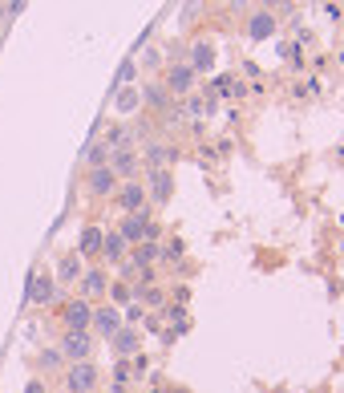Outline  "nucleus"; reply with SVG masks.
<instances>
[{"instance_id": "f8f14e48", "label": "nucleus", "mask_w": 344, "mask_h": 393, "mask_svg": "<svg viewBox=\"0 0 344 393\" xmlns=\"http://www.w3.org/2000/svg\"><path fill=\"white\" fill-rule=\"evenodd\" d=\"M89 317H93V305L81 300V296H74V300H65V305H61L65 329H89Z\"/></svg>"}, {"instance_id": "39448f33", "label": "nucleus", "mask_w": 344, "mask_h": 393, "mask_svg": "<svg viewBox=\"0 0 344 393\" xmlns=\"http://www.w3.org/2000/svg\"><path fill=\"white\" fill-rule=\"evenodd\" d=\"M113 203H118V211H122V215H138V211H146V207H150L146 183H142V178L118 183V190H113Z\"/></svg>"}, {"instance_id": "393cba45", "label": "nucleus", "mask_w": 344, "mask_h": 393, "mask_svg": "<svg viewBox=\"0 0 344 393\" xmlns=\"http://www.w3.org/2000/svg\"><path fill=\"white\" fill-rule=\"evenodd\" d=\"M37 365H41V373H57V369H65V357H61V349H57V344H49V349H41V353H37Z\"/></svg>"}, {"instance_id": "473e14b6", "label": "nucleus", "mask_w": 344, "mask_h": 393, "mask_svg": "<svg viewBox=\"0 0 344 393\" xmlns=\"http://www.w3.org/2000/svg\"><path fill=\"white\" fill-rule=\"evenodd\" d=\"M146 393H162V389H146Z\"/></svg>"}, {"instance_id": "aec40b11", "label": "nucleus", "mask_w": 344, "mask_h": 393, "mask_svg": "<svg viewBox=\"0 0 344 393\" xmlns=\"http://www.w3.org/2000/svg\"><path fill=\"white\" fill-rule=\"evenodd\" d=\"M162 255H166L162 252V243H134L126 260H130L134 267H154V260H162Z\"/></svg>"}, {"instance_id": "20e7f679", "label": "nucleus", "mask_w": 344, "mask_h": 393, "mask_svg": "<svg viewBox=\"0 0 344 393\" xmlns=\"http://www.w3.org/2000/svg\"><path fill=\"white\" fill-rule=\"evenodd\" d=\"M110 267L106 264H89L86 272H81V280H77V296L81 300H89V305H101V296H110Z\"/></svg>"}, {"instance_id": "5701e85b", "label": "nucleus", "mask_w": 344, "mask_h": 393, "mask_svg": "<svg viewBox=\"0 0 344 393\" xmlns=\"http://www.w3.org/2000/svg\"><path fill=\"white\" fill-rule=\"evenodd\" d=\"M93 166H110V146L101 138H93L86 146V170H93Z\"/></svg>"}, {"instance_id": "7ed1b4c3", "label": "nucleus", "mask_w": 344, "mask_h": 393, "mask_svg": "<svg viewBox=\"0 0 344 393\" xmlns=\"http://www.w3.org/2000/svg\"><path fill=\"white\" fill-rule=\"evenodd\" d=\"M61 389L69 393H98L101 389V369L93 361H77L61 369Z\"/></svg>"}, {"instance_id": "423d86ee", "label": "nucleus", "mask_w": 344, "mask_h": 393, "mask_svg": "<svg viewBox=\"0 0 344 393\" xmlns=\"http://www.w3.org/2000/svg\"><path fill=\"white\" fill-rule=\"evenodd\" d=\"M110 170L118 175V183H130V178H142L146 166H142V150L138 146H126V150L110 154Z\"/></svg>"}, {"instance_id": "9d476101", "label": "nucleus", "mask_w": 344, "mask_h": 393, "mask_svg": "<svg viewBox=\"0 0 344 393\" xmlns=\"http://www.w3.org/2000/svg\"><path fill=\"white\" fill-rule=\"evenodd\" d=\"M146 195H150V203H154V207H166V203H171V195H174L171 166H166V170H146Z\"/></svg>"}, {"instance_id": "c756f323", "label": "nucleus", "mask_w": 344, "mask_h": 393, "mask_svg": "<svg viewBox=\"0 0 344 393\" xmlns=\"http://www.w3.org/2000/svg\"><path fill=\"white\" fill-rule=\"evenodd\" d=\"M130 373H134V381H142V377L150 373V357H146V353L130 357Z\"/></svg>"}, {"instance_id": "4468645a", "label": "nucleus", "mask_w": 344, "mask_h": 393, "mask_svg": "<svg viewBox=\"0 0 344 393\" xmlns=\"http://www.w3.org/2000/svg\"><path fill=\"white\" fill-rule=\"evenodd\" d=\"M243 33H247V41H268V37H275V16H271L268 9H259V13L247 16Z\"/></svg>"}, {"instance_id": "412c9836", "label": "nucleus", "mask_w": 344, "mask_h": 393, "mask_svg": "<svg viewBox=\"0 0 344 393\" xmlns=\"http://www.w3.org/2000/svg\"><path fill=\"white\" fill-rule=\"evenodd\" d=\"M130 385H134V373H130V361H118L110 373V385L106 389L110 393H130Z\"/></svg>"}, {"instance_id": "dca6fc26", "label": "nucleus", "mask_w": 344, "mask_h": 393, "mask_svg": "<svg viewBox=\"0 0 344 393\" xmlns=\"http://www.w3.org/2000/svg\"><path fill=\"white\" fill-rule=\"evenodd\" d=\"M166 296H171V292L162 288V284H134V300L142 308H150V312H162V308H166Z\"/></svg>"}, {"instance_id": "72a5a7b5", "label": "nucleus", "mask_w": 344, "mask_h": 393, "mask_svg": "<svg viewBox=\"0 0 344 393\" xmlns=\"http://www.w3.org/2000/svg\"><path fill=\"white\" fill-rule=\"evenodd\" d=\"M57 393H69V389H57Z\"/></svg>"}, {"instance_id": "1a4fd4ad", "label": "nucleus", "mask_w": 344, "mask_h": 393, "mask_svg": "<svg viewBox=\"0 0 344 393\" xmlns=\"http://www.w3.org/2000/svg\"><path fill=\"white\" fill-rule=\"evenodd\" d=\"M195 81H198V73H195L186 61L166 65V73H162V86H166V93H191V89H195Z\"/></svg>"}, {"instance_id": "0eeeda50", "label": "nucleus", "mask_w": 344, "mask_h": 393, "mask_svg": "<svg viewBox=\"0 0 344 393\" xmlns=\"http://www.w3.org/2000/svg\"><path fill=\"white\" fill-rule=\"evenodd\" d=\"M126 320H122V308H113V305H93V317H89V332L98 337V341H110L113 332L122 329Z\"/></svg>"}, {"instance_id": "7c9ffc66", "label": "nucleus", "mask_w": 344, "mask_h": 393, "mask_svg": "<svg viewBox=\"0 0 344 393\" xmlns=\"http://www.w3.org/2000/svg\"><path fill=\"white\" fill-rule=\"evenodd\" d=\"M154 280H158V272H154V267H138V280H134V284H154Z\"/></svg>"}, {"instance_id": "9b49d317", "label": "nucleus", "mask_w": 344, "mask_h": 393, "mask_svg": "<svg viewBox=\"0 0 344 393\" xmlns=\"http://www.w3.org/2000/svg\"><path fill=\"white\" fill-rule=\"evenodd\" d=\"M86 190L93 195V199H113L118 175H113L110 166H93V170H86Z\"/></svg>"}, {"instance_id": "6e6552de", "label": "nucleus", "mask_w": 344, "mask_h": 393, "mask_svg": "<svg viewBox=\"0 0 344 393\" xmlns=\"http://www.w3.org/2000/svg\"><path fill=\"white\" fill-rule=\"evenodd\" d=\"M118 353V361H130V357L142 353V329H134V325H122V329L113 332L110 341H106Z\"/></svg>"}, {"instance_id": "f3484780", "label": "nucleus", "mask_w": 344, "mask_h": 393, "mask_svg": "<svg viewBox=\"0 0 344 393\" xmlns=\"http://www.w3.org/2000/svg\"><path fill=\"white\" fill-rule=\"evenodd\" d=\"M174 158H178V150L166 146V142H150L146 150H142V166L146 170H166V163H174Z\"/></svg>"}, {"instance_id": "f03ea898", "label": "nucleus", "mask_w": 344, "mask_h": 393, "mask_svg": "<svg viewBox=\"0 0 344 393\" xmlns=\"http://www.w3.org/2000/svg\"><path fill=\"white\" fill-rule=\"evenodd\" d=\"M57 349H61L65 365H77V361H93L98 337H93L89 329H61V337H57Z\"/></svg>"}, {"instance_id": "4be33fe9", "label": "nucleus", "mask_w": 344, "mask_h": 393, "mask_svg": "<svg viewBox=\"0 0 344 393\" xmlns=\"http://www.w3.org/2000/svg\"><path fill=\"white\" fill-rule=\"evenodd\" d=\"M142 102H146L150 110H166V106H171V93H166L162 81H150V86L142 89Z\"/></svg>"}, {"instance_id": "cd10ccee", "label": "nucleus", "mask_w": 344, "mask_h": 393, "mask_svg": "<svg viewBox=\"0 0 344 393\" xmlns=\"http://www.w3.org/2000/svg\"><path fill=\"white\" fill-rule=\"evenodd\" d=\"M211 110H215L211 98H191V102H186V114H191V118H207Z\"/></svg>"}, {"instance_id": "6ab92c4d", "label": "nucleus", "mask_w": 344, "mask_h": 393, "mask_svg": "<svg viewBox=\"0 0 344 393\" xmlns=\"http://www.w3.org/2000/svg\"><path fill=\"white\" fill-rule=\"evenodd\" d=\"M81 272H86V264H81V255H77V252L61 255V264H57V284H61V288H69V284H74V288H77Z\"/></svg>"}, {"instance_id": "2eb2a0df", "label": "nucleus", "mask_w": 344, "mask_h": 393, "mask_svg": "<svg viewBox=\"0 0 344 393\" xmlns=\"http://www.w3.org/2000/svg\"><path fill=\"white\" fill-rule=\"evenodd\" d=\"M101 235H106V228L86 223V228H81V240H77V255H81V260H101Z\"/></svg>"}, {"instance_id": "a878e982", "label": "nucleus", "mask_w": 344, "mask_h": 393, "mask_svg": "<svg viewBox=\"0 0 344 393\" xmlns=\"http://www.w3.org/2000/svg\"><path fill=\"white\" fill-rule=\"evenodd\" d=\"M138 106H142V89H138V86L118 89V110H122V114H134Z\"/></svg>"}, {"instance_id": "f704fd0d", "label": "nucleus", "mask_w": 344, "mask_h": 393, "mask_svg": "<svg viewBox=\"0 0 344 393\" xmlns=\"http://www.w3.org/2000/svg\"><path fill=\"white\" fill-rule=\"evenodd\" d=\"M98 393H110V389H98Z\"/></svg>"}, {"instance_id": "a211bd4d", "label": "nucleus", "mask_w": 344, "mask_h": 393, "mask_svg": "<svg viewBox=\"0 0 344 393\" xmlns=\"http://www.w3.org/2000/svg\"><path fill=\"white\" fill-rule=\"evenodd\" d=\"M53 300H57V280L53 276L29 280V305H53Z\"/></svg>"}, {"instance_id": "ddd939ff", "label": "nucleus", "mask_w": 344, "mask_h": 393, "mask_svg": "<svg viewBox=\"0 0 344 393\" xmlns=\"http://www.w3.org/2000/svg\"><path fill=\"white\" fill-rule=\"evenodd\" d=\"M126 255H130V243H126L113 228H106V235H101V260H106L110 267H118V264H126Z\"/></svg>"}, {"instance_id": "f257e3e1", "label": "nucleus", "mask_w": 344, "mask_h": 393, "mask_svg": "<svg viewBox=\"0 0 344 393\" xmlns=\"http://www.w3.org/2000/svg\"><path fill=\"white\" fill-rule=\"evenodd\" d=\"M113 231H118L130 247H134V243H158L162 240V223L150 215V207L138 211V215H122V223H118Z\"/></svg>"}, {"instance_id": "2f4dec72", "label": "nucleus", "mask_w": 344, "mask_h": 393, "mask_svg": "<svg viewBox=\"0 0 344 393\" xmlns=\"http://www.w3.org/2000/svg\"><path fill=\"white\" fill-rule=\"evenodd\" d=\"M25 393H49V389H45V381H29Z\"/></svg>"}, {"instance_id": "b1692460", "label": "nucleus", "mask_w": 344, "mask_h": 393, "mask_svg": "<svg viewBox=\"0 0 344 393\" xmlns=\"http://www.w3.org/2000/svg\"><path fill=\"white\" fill-rule=\"evenodd\" d=\"M110 305L113 308L134 305V284H126V280H110Z\"/></svg>"}, {"instance_id": "bb28decb", "label": "nucleus", "mask_w": 344, "mask_h": 393, "mask_svg": "<svg viewBox=\"0 0 344 393\" xmlns=\"http://www.w3.org/2000/svg\"><path fill=\"white\" fill-rule=\"evenodd\" d=\"M211 61H215V53H211V45H203V41H198L195 45V53H191V69H195V73H203V69H211Z\"/></svg>"}, {"instance_id": "c85d7f7f", "label": "nucleus", "mask_w": 344, "mask_h": 393, "mask_svg": "<svg viewBox=\"0 0 344 393\" xmlns=\"http://www.w3.org/2000/svg\"><path fill=\"white\" fill-rule=\"evenodd\" d=\"M122 320H126V325H134V329H138V325L146 320V308H142V305H138V300H134V305H126Z\"/></svg>"}]
</instances>
